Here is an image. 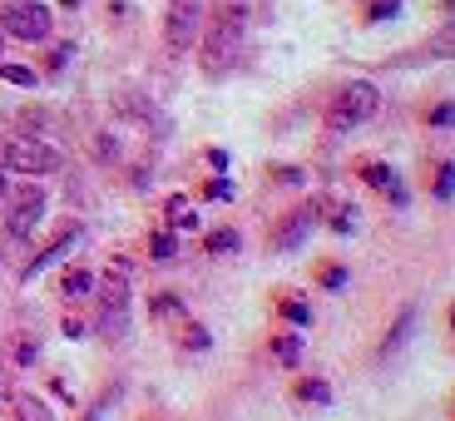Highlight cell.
<instances>
[{"label": "cell", "mask_w": 455, "mask_h": 421, "mask_svg": "<svg viewBox=\"0 0 455 421\" xmlns=\"http://www.w3.org/2000/svg\"><path fill=\"white\" fill-rule=\"evenodd\" d=\"M243 35H248V5H238V0H223V5H213V15H204V30H198V69H204L208 80H223L228 69L238 65Z\"/></svg>", "instance_id": "6da1fadb"}, {"label": "cell", "mask_w": 455, "mask_h": 421, "mask_svg": "<svg viewBox=\"0 0 455 421\" xmlns=\"http://www.w3.org/2000/svg\"><path fill=\"white\" fill-rule=\"evenodd\" d=\"M376 109H381V90L371 80H341L322 104V129L327 134H352V129L371 125Z\"/></svg>", "instance_id": "7a4b0ae2"}, {"label": "cell", "mask_w": 455, "mask_h": 421, "mask_svg": "<svg viewBox=\"0 0 455 421\" xmlns=\"http://www.w3.org/2000/svg\"><path fill=\"white\" fill-rule=\"evenodd\" d=\"M322 208H327V194H312V198L287 204L283 214L267 223V253H297V248H307V239L322 228Z\"/></svg>", "instance_id": "3957f363"}, {"label": "cell", "mask_w": 455, "mask_h": 421, "mask_svg": "<svg viewBox=\"0 0 455 421\" xmlns=\"http://www.w3.org/2000/svg\"><path fill=\"white\" fill-rule=\"evenodd\" d=\"M94 297H100L104 337H124V328H129V258H109L104 278H94Z\"/></svg>", "instance_id": "277c9868"}, {"label": "cell", "mask_w": 455, "mask_h": 421, "mask_svg": "<svg viewBox=\"0 0 455 421\" xmlns=\"http://www.w3.org/2000/svg\"><path fill=\"white\" fill-rule=\"evenodd\" d=\"M50 25H55V15L45 0H0V35L40 45V40H50Z\"/></svg>", "instance_id": "5b68a950"}, {"label": "cell", "mask_w": 455, "mask_h": 421, "mask_svg": "<svg viewBox=\"0 0 455 421\" xmlns=\"http://www.w3.org/2000/svg\"><path fill=\"white\" fill-rule=\"evenodd\" d=\"M352 179L356 183H366L371 194H381L396 214H406L411 208V189H406V179H401V169L391 159H376V154H356L352 159Z\"/></svg>", "instance_id": "8992f818"}, {"label": "cell", "mask_w": 455, "mask_h": 421, "mask_svg": "<svg viewBox=\"0 0 455 421\" xmlns=\"http://www.w3.org/2000/svg\"><path fill=\"white\" fill-rule=\"evenodd\" d=\"M0 164L15 169V174H60L65 154H60L55 144H45V139L15 134V139H5V149H0Z\"/></svg>", "instance_id": "52a82bcc"}, {"label": "cell", "mask_w": 455, "mask_h": 421, "mask_svg": "<svg viewBox=\"0 0 455 421\" xmlns=\"http://www.w3.org/2000/svg\"><path fill=\"white\" fill-rule=\"evenodd\" d=\"M204 30V0H169V11H164V45L169 55H188Z\"/></svg>", "instance_id": "ba28073f"}, {"label": "cell", "mask_w": 455, "mask_h": 421, "mask_svg": "<svg viewBox=\"0 0 455 421\" xmlns=\"http://www.w3.org/2000/svg\"><path fill=\"white\" fill-rule=\"evenodd\" d=\"M45 214H50V198H45V189H20V194L11 198V214H5V239L11 243H25L35 233V228L45 223Z\"/></svg>", "instance_id": "9c48e42d"}, {"label": "cell", "mask_w": 455, "mask_h": 421, "mask_svg": "<svg viewBox=\"0 0 455 421\" xmlns=\"http://www.w3.org/2000/svg\"><path fill=\"white\" fill-rule=\"evenodd\" d=\"M80 239H84V223H80V218H65V223H60L55 233H50V239L40 243V253H35V258L20 268V283H30V278H40V273L50 268V263H60L65 253H75V248H80Z\"/></svg>", "instance_id": "30bf717a"}, {"label": "cell", "mask_w": 455, "mask_h": 421, "mask_svg": "<svg viewBox=\"0 0 455 421\" xmlns=\"http://www.w3.org/2000/svg\"><path fill=\"white\" fill-rule=\"evenodd\" d=\"M287 401L302 411H327L337 401V387H331L322 372H292L287 376Z\"/></svg>", "instance_id": "8fae6325"}, {"label": "cell", "mask_w": 455, "mask_h": 421, "mask_svg": "<svg viewBox=\"0 0 455 421\" xmlns=\"http://www.w3.org/2000/svg\"><path fill=\"white\" fill-rule=\"evenodd\" d=\"M421 328V308L416 303H401L396 318L387 322V332H381V342H376V362H391V357H401V347L411 342V332Z\"/></svg>", "instance_id": "7c38bea8"}, {"label": "cell", "mask_w": 455, "mask_h": 421, "mask_svg": "<svg viewBox=\"0 0 455 421\" xmlns=\"http://www.w3.org/2000/svg\"><path fill=\"white\" fill-rule=\"evenodd\" d=\"M273 318H277V328L307 332L317 322V312H312V297H302L297 287H273Z\"/></svg>", "instance_id": "4fadbf2b"}, {"label": "cell", "mask_w": 455, "mask_h": 421, "mask_svg": "<svg viewBox=\"0 0 455 421\" xmlns=\"http://www.w3.org/2000/svg\"><path fill=\"white\" fill-rule=\"evenodd\" d=\"M431 204H455V154H431L426 159V179H421Z\"/></svg>", "instance_id": "5bb4252c"}, {"label": "cell", "mask_w": 455, "mask_h": 421, "mask_svg": "<svg viewBox=\"0 0 455 421\" xmlns=\"http://www.w3.org/2000/svg\"><path fill=\"white\" fill-rule=\"evenodd\" d=\"M312 287L317 293H347L352 287V263L337 258V253H322V258H312Z\"/></svg>", "instance_id": "9a60e30c"}, {"label": "cell", "mask_w": 455, "mask_h": 421, "mask_svg": "<svg viewBox=\"0 0 455 421\" xmlns=\"http://www.w3.org/2000/svg\"><path fill=\"white\" fill-rule=\"evenodd\" d=\"M267 357H273L283 372H302V357H307V337L292 328H277L267 332Z\"/></svg>", "instance_id": "2e32d148"}, {"label": "cell", "mask_w": 455, "mask_h": 421, "mask_svg": "<svg viewBox=\"0 0 455 421\" xmlns=\"http://www.w3.org/2000/svg\"><path fill=\"white\" fill-rule=\"evenodd\" d=\"M164 228H173V233H198V228H204L198 204L188 194H169L164 198Z\"/></svg>", "instance_id": "e0dca14e"}, {"label": "cell", "mask_w": 455, "mask_h": 421, "mask_svg": "<svg viewBox=\"0 0 455 421\" xmlns=\"http://www.w3.org/2000/svg\"><path fill=\"white\" fill-rule=\"evenodd\" d=\"M322 228H327L331 239H352L356 228H362V218H356V204L327 198V208H322Z\"/></svg>", "instance_id": "ac0fdd59"}, {"label": "cell", "mask_w": 455, "mask_h": 421, "mask_svg": "<svg viewBox=\"0 0 455 421\" xmlns=\"http://www.w3.org/2000/svg\"><path fill=\"white\" fill-rule=\"evenodd\" d=\"M198 248H204L208 258H233V253H243V233L233 223H218V228H208L204 239H198Z\"/></svg>", "instance_id": "d6986e66"}, {"label": "cell", "mask_w": 455, "mask_h": 421, "mask_svg": "<svg viewBox=\"0 0 455 421\" xmlns=\"http://www.w3.org/2000/svg\"><path fill=\"white\" fill-rule=\"evenodd\" d=\"M60 297L65 303H80V297H94V273L84 263H65V273H60Z\"/></svg>", "instance_id": "ffe728a7"}, {"label": "cell", "mask_w": 455, "mask_h": 421, "mask_svg": "<svg viewBox=\"0 0 455 421\" xmlns=\"http://www.w3.org/2000/svg\"><path fill=\"white\" fill-rule=\"evenodd\" d=\"M148 318H154V322H179V318H188L179 287H159V293H148Z\"/></svg>", "instance_id": "44dd1931"}, {"label": "cell", "mask_w": 455, "mask_h": 421, "mask_svg": "<svg viewBox=\"0 0 455 421\" xmlns=\"http://www.w3.org/2000/svg\"><path fill=\"white\" fill-rule=\"evenodd\" d=\"M387 20H401V0H356V25L362 30H376Z\"/></svg>", "instance_id": "7402d4cb"}, {"label": "cell", "mask_w": 455, "mask_h": 421, "mask_svg": "<svg viewBox=\"0 0 455 421\" xmlns=\"http://www.w3.org/2000/svg\"><path fill=\"white\" fill-rule=\"evenodd\" d=\"M421 125L431 129V134H451V129H455V100H451V94L421 104Z\"/></svg>", "instance_id": "603a6c76"}, {"label": "cell", "mask_w": 455, "mask_h": 421, "mask_svg": "<svg viewBox=\"0 0 455 421\" xmlns=\"http://www.w3.org/2000/svg\"><path fill=\"white\" fill-rule=\"evenodd\" d=\"M421 55H426V60H455V15H445V20L435 25L431 35H426Z\"/></svg>", "instance_id": "cb8c5ba5"}, {"label": "cell", "mask_w": 455, "mask_h": 421, "mask_svg": "<svg viewBox=\"0 0 455 421\" xmlns=\"http://www.w3.org/2000/svg\"><path fill=\"white\" fill-rule=\"evenodd\" d=\"M233 194H238V189H233V174H208L188 198H194V204H233Z\"/></svg>", "instance_id": "d4e9b609"}, {"label": "cell", "mask_w": 455, "mask_h": 421, "mask_svg": "<svg viewBox=\"0 0 455 421\" xmlns=\"http://www.w3.org/2000/svg\"><path fill=\"white\" fill-rule=\"evenodd\" d=\"M173 342H179L183 352H208V347H213V332H208V322H198V318H179Z\"/></svg>", "instance_id": "484cf974"}, {"label": "cell", "mask_w": 455, "mask_h": 421, "mask_svg": "<svg viewBox=\"0 0 455 421\" xmlns=\"http://www.w3.org/2000/svg\"><path fill=\"white\" fill-rule=\"evenodd\" d=\"M144 248H148V258H154V263H173V258H179V233H173V228H148Z\"/></svg>", "instance_id": "4316f807"}, {"label": "cell", "mask_w": 455, "mask_h": 421, "mask_svg": "<svg viewBox=\"0 0 455 421\" xmlns=\"http://www.w3.org/2000/svg\"><path fill=\"white\" fill-rule=\"evenodd\" d=\"M11 421H55L50 417V407L40 397H30V392H20V397L11 401Z\"/></svg>", "instance_id": "83f0119b"}, {"label": "cell", "mask_w": 455, "mask_h": 421, "mask_svg": "<svg viewBox=\"0 0 455 421\" xmlns=\"http://www.w3.org/2000/svg\"><path fill=\"white\" fill-rule=\"evenodd\" d=\"M267 183H277V189H302L307 183V169L302 164H267Z\"/></svg>", "instance_id": "f1b7e54d"}, {"label": "cell", "mask_w": 455, "mask_h": 421, "mask_svg": "<svg viewBox=\"0 0 455 421\" xmlns=\"http://www.w3.org/2000/svg\"><path fill=\"white\" fill-rule=\"evenodd\" d=\"M0 80L20 85V90H35V85H40V75H35L30 65H5V60H0Z\"/></svg>", "instance_id": "f546056e"}, {"label": "cell", "mask_w": 455, "mask_h": 421, "mask_svg": "<svg viewBox=\"0 0 455 421\" xmlns=\"http://www.w3.org/2000/svg\"><path fill=\"white\" fill-rule=\"evenodd\" d=\"M75 60V45L69 40H60V45H50V55H45V75H60V69Z\"/></svg>", "instance_id": "4dcf8cb0"}, {"label": "cell", "mask_w": 455, "mask_h": 421, "mask_svg": "<svg viewBox=\"0 0 455 421\" xmlns=\"http://www.w3.org/2000/svg\"><path fill=\"white\" fill-rule=\"evenodd\" d=\"M94 154H100L104 164H119V154H124V149H119V139H114L109 129H100V134H94Z\"/></svg>", "instance_id": "1f68e13d"}, {"label": "cell", "mask_w": 455, "mask_h": 421, "mask_svg": "<svg viewBox=\"0 0 455 421\" xmlns=\"http://www.w3.org/2000/svg\"><path fill=\"white\" fill-rule=\"evenodd\" d=\"M15 362H20V367H35V362H40V342L20 332V337H15Z\"/></svg>", "instance_id": "d6a6232c"}, {"label": "cell", "mask_w": 455, "mask_h": 421, "mask_svg": "<svg viewBox=\"0 0 455 421\" xmlns=\"http://www.w3.org/2000/svg\"><path fill=\"white\" fill-rule=\"evenodd\" d=\"M204 159H208V169L213 174H233V154H228V149H204Z\"/></svg>", "instance_id": "836d02e7"}, {"label": "cell", "mask_w": 455, "mask_h": 421, "mask_svg": "<svg viewBox=\"0 0 455 421\" xmlns=\"http://www.w3.org/2000/svg\"><path fill=\"white\" fill-rule=\"evenodd\" d=\"M60 332H65L69 342H80V337H90V328H84V318H75V312H65V318H60Z\"/></svg>", "instance_id": "e575fe53"}, {"label": "cell", "mask_w": 455, "mask_h": 421, "mask_svg": "<svg viewBox=\"0 0 455 421\" xmlns=\"http://www.w3.org/2000/svg\"><path fill=\"white\" fill-rule=\"evenodd\" d=\"M445 332H451V347H455V297L445 303Z\"/></svg>", "instance_id": "d590c367"}, {"label": "cell", "mask_w": 455, "mask_h": 421, "mask_svg": "<svg viewBox=\"0 0 455 421\" xmlns=\"http://www.w3.org/2000/svg\"><path fill=\"white\" fill-rule=\"evenodd\" d=\"M5 189H11V174H5V164H0V198H5Z\"/></svg>", "instance_id": "8d00e7d4"}, {"label": "cell", "mask_w": 455, "mask_h": 421, "mask_svg": "<svg viewBox=\"0 0 455 421\" xmlns=\"http://www.w3.org/2000/svg\"><path fill=\"white\" fill-rule=\"evenodd\" d=\"M84 0H60V11H80Z\"/></svg>", "instance_id": "74e56055"}, {"label": "cell", "mask_w": 455, "mask_h": 421, "mask_svg": "<svg viewBox=\"0 0 455 421\" xmlns=\"http://www.w3.org/2000/svg\"><path fill=\"white\" fill-rule=\"evenodd\" d=\"M0 407H5V372H0Z\"/></svg>", "instance_id": "f35d334b"}, {"label": "cell", "mask_w": 455, "mask_h": 421, "mask_svg": "<svg viewBox=\"0 0 455 421\" xmlns=\"http://www.w3.org/2000/svg\"><path fill=\"white\" fill-rule=\"evenodd\" d=\"M445 421H455V401H451V407H445Z\"/></svg>", "instance_id": "ab89813d"}, {"label": "cell", "mask_w": 455, "mask_h": 421, "mask_svg": "<svg viewBox=\"0 0 455 421\" xmlns=\"http://www.w3.org/2000/svg\"><path fill=\"white\" fill-rule=\"evenodd\" d=\"M0 50H5V35H0Z\"/></svg>", "instance_id": "60d3db41"}]
</instances>
